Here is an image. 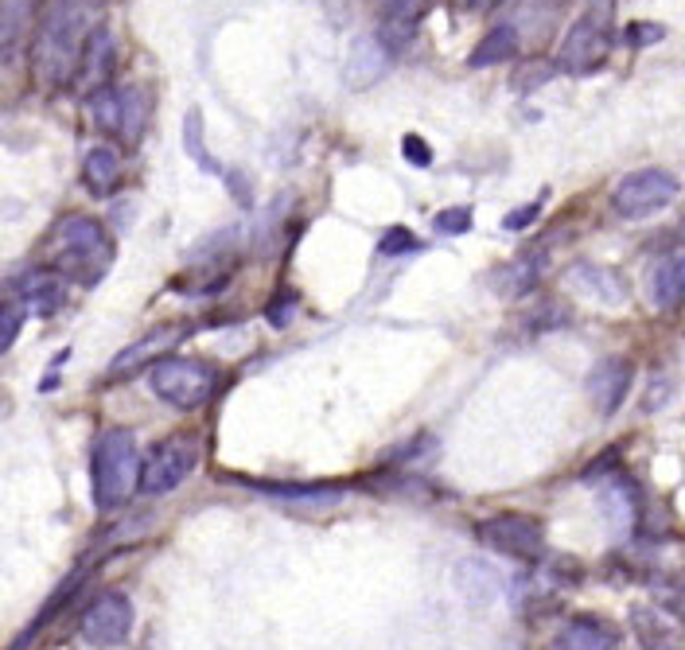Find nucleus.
Wrapping results in <instances>:
<instances>
[{
  "label": "nucleus",
  "mask_w": 685,
  "mask_h": 650,
  "mask_svg": "<svg viewBox=\"0 0 685 650\" xmlns=\"http://www.w3.org/2000/svg\"><path fill=\"white\" fill-rule=\"evenodd\" d=\"M98 12H102V0H51L43 8L36 47H32L36 78H43L47 86L74 78L86 39L98 32Z\"/></svg>",
  "instance_id": "1"
},
{
  "label": "nucleus",
  "mask_w": 685,
  "mask_h": 650,
  "mask_svg": "<svg viewBox=\"0 0 685 650\" xmlns=\"http://www.w3.org/2000/svg\"><path fill=\"white\" fill-rule=\"evenodd\" d=\"M141 452H137V436L129 429H106L94 444V503L98 510H117L129 503L133 491H141Z\"/></svg>",
  "instance_id": "2"
},
{
  "label": "nucleus",
  "mask_w": 685,
  "mask_h": 650,
  "mask_svg": "<svg viewBox=\"0 0 685 650\" xmlns=\"http://www.w3.org/2000/svg\"><path fill=\"white\" fill-rule=\"evenodd\" d=\"M55 261H59V273H67L82 285L102 281V273L113 261L106 226L90 215H71L55 230Z\"/></svg>",
  "instance_id": "3"
},
{
  "label": "nucleus",
  "mask_w": 685,
  "mask_h": 650,
  "mask_svg": "<svg viewBox=\"0 0 685 650\" xmlns=\"http://www.w3.org/2000/svg\"><path fill=\"white\" fill-rule=\"evenodd\" d=\"M152 394L176 409H199L215 398L218 390V370L203 359H160L148 374Z\"/></svg>",
  "instance_id": "4"
},
{
  "label": "nucleus",
  "mask_w": 685,
  "mask_h": 650,
  "mask_svg": "<svg viewBox=\"0 0 685 650\" xmlns=\"http://www.w3.org/2000/svg\"><path fill=\"white\" fill-rule=\"evenodd\" d=\"M678 187H682L678 176L666 172V168H639V172H631V176L619 180V187L612 191V207L619 218L639 222V218L666 211L678 199Z\"/></svg>",
  "instance_id": "5"
},
{
  "label": "nucleus",
  "mask_w": 685,
  "mask_h": 650,
  "mask_svg": "<svg viewBox=\"0 0 685 650\" xmlns=\"http://www.w3.org/2000/svg\"><path fill=\"white\" fill-rule=\"evenodd\" d=\"M195 464H199V440L187 433L168 436L148 452L145 468H141V491L145 495H172L195 471Z\"/></svg>",
  "instance_id": "6"
},
{
  "label": "nucleus",
  "mask_w": 685,
  "mask_h": 650,
  "mask_svg": "<svg viewBox=\"0 0 685 650\" xmlns=\"http://www.w3.org/2000/svg\"><path fill=\"white\" fill-rule=\"evenodd\" d=\"M479 542L491 545L495 553H506L514 561H538L545 553V534H541V522L530 514H518V510H503V514H491L475 526Z\"/></svg>",
  "instance_id": "7"
},
{
  "label": "nucleus",
  "mask_w": 685,
  "mask_h": 650,
  "mask_svg": "<svg viewBox=\"0 0 685 650\" xmlns=\"http://www.w3.org/2000/svg\"><path fill=\"white\" fill-rule=\"evenodd\" d=\"M612 51V24L608 16L584 12L577 24L565 32L561 51H557V71L565 74H592L596 67H604Z\"/></svg>",
  "instance_id": "8"
},
{
  "label": "nucleus",
  "mask_w": 685,
  "mask_h": 650,
  "mask_svg": "<svg viewBox=\"0 0 685 650\" xmlns=\"http://www.w3.org/2000/svg\"><path fill=\"white\" fill-rule=\"evenodd\" d=\"M133 631V604L125 592H102L82 615V639L94 647H121Z\"/></svg>",
  "instance_id": "9"
},
{
  "label": "nucleus",
  "mask_w": 685,
  "mask_h": 650,
  "mask_svg": "<svg viewBox=\"0 0 685 650\" xmlns=\"http://www.w3.org/2000/svg\"><path fill=\"white\" fill-rule=\"evenodd\" d=\"M631 378H635V366L627 359H600L592 370H588V401L596 405L600 417H612L615 409L627 401V390H631Z\"/></svg>",
  "instance_id": "10"
},
{
  "label": "nucleus",
  "mask_w": 685,
  "mask_h": 650,
  "mask_svg": "<svg viewBox=\"0 0 685 650\" xmlns=\"http://www.w3.org/2000/svg\"><path fill=\"white\" fill-rule=\"evenodd\" d=\"M183 335H187V324H164V327H152L145 339H137L133 347H125L117 359L109 362V378H121V374H133V370H141L145 362H156L168 359V351L180 343Z\"/></svg>",
  "instance_id": "11"
},
{
  "label": "nucleus",
  "mask_w": 685,
  "mask_h": 650,
  "mask_svg": "<svg viewBox=\"0 0 685 650\" xmlns=\"http://www.w3.org/2000/svg\"><path fill=\"white\" fill-rule=\"evenodd\" d=\"M647 292H650V304H654L658 312H670V308L682 304L685 300V246L666 250L654 265H650Z\"/></svg>",
  "instance_id": "12"
},
{
  "label": "nucleus",
  "mask_w": 685,
  "mask_h": 650,
  "mask_svg": "<svg viewBox=\"0 0 685 650\" xmlns=\"http://www.w3.org/2000/svg\"><path fill=\"white\" fill-rule=\"evenodd\" d=\"M113 63H117L113 36H109L106 28H98L94 36L86 39V47H82V59H78V67H74V86H78V90H86V94H94V90L109 86V78H113Z\"/></svg>",
  "instance_id": "13"
},
{
  "label": "nucleus",
  "mask_w": 685,
  "mask_h": 650,
  "mask_svg": "<svg viewBox=\"0 0 685 650\" xmlns=\"http://www.w3.org/2000/svg\"><path fill=\"white\" fill-rule=\"evenodd\" d=\"M569 285H573L580 296L604 304V308H619V304L627 300V285L615 277L612 269L592 265V261H577V265L569 269Z\"/></svg>",
  "instance_id": "14"
},
{
  "label": "nucleus",
  "mask_w": 685,
  "mask_h": 650,
  "mask_svg": "<svg viewBox=\"0 0 685 650\" xmlns=\"http://www.w3.org/2000/svg\"><path fill=\"white\" fill-rule=\"evenodd\" d=\"M456 588H460V596H464L468 604L487 608V604H495V600L503 596V577H499L495 565L471 557V561H460V565H456Z\"/></svg>",
  "instance_id": "15"
},
{
  "label": "nucleus",
  "mask_w": 685,
  "mask_h": 650,
  "mask_svg": "<svg viewBox=\"0 0 685 650\" xmlns=\"http://www.w3.org/2000/svg\"><path fill=\"white\" fill-rule=\"evenodd\" d=\"M16 292H20V304H24V308H32L39 316H51V312L63 308V300H67V281H63L59 269H36V273H28V277L16 285Z\"/></svg>",
  "instance_id": "16"
},
{
  "label": "nucleus",
  "mask_w": 685,
  "mask_h": 650,
  "mask_svg": "<svg viewBox=\"0 0 685 650\" xmlns=\"http://www.w3.org/2000/svg\"><path fill=\"white\" fill-rule=\"evenodd\" d=\"M386 67H390V43L382 36H362L351 47V59H347V82L351 86H370L374 78H382Z\"/></svg>",
  "instance_id": "17"
},
{
  "label": "nucleus",
  "mask_w": 685,
  "mask_h": 650,
  "mask_svg": "<svg viewBox=\"0 0 685 650\" xmlns=\"http://www.w3.org/2000/svg\"><path fill=\"white\" fill-rule=\"evenodd\" d=\"M541 277H545V253H518L510 265L495 273V289H499V296H526V292L538 289Z\"/></svg>",
  "instance_id": "18"
},
{
  "label": "nucleus",
  "mask_w": 685,
  "mask_h": 650,
  "mask_svg": "<svg viewBox=\"0 0 685 650\" xmlns=\"http://www.w3.org/2000/svg\"><path fill=\"white\" fill-rule=\"evenodd\" d=\"M600 503L608 510V522H612L615 534H627L639 518V491L631 479H604V491H600Z\"/></svg>",
  "instance_id": "19"
},
{
  "label": "nucleus",
  "mask_w": 685,
  "mask_h": 650,
  "mask_svg": "<svg viewBox=\"0 0 685 650\" xmlns=\"http://www.w3.org/2000/svg\"><path fill=\"white\" fill-rule=\"evenodd\" d=\"M612 647H615L612 627H604L600 619H588V615L569 619L561 627L557 643H553V650H612Z\"/></svg>",
  "instance_id": "20"
},
{
  "label": "nucleus",
  "mask_w": 685,
  "mask_h": 650,
  "mask_svg": "<svg viewBox=\"0 0 685 650\" xmlns=\"http://www.w3.org/2000/svg\"><path fill=\"white\" fill-rule=\"evenodd\" d=\"M82 180H86V187H90L98 199L109 195V191L121 183V156L106 145L90 148L86 160H82Z\"/></svg>",
  "instance_id": "21"
},
{
  "label": "nucleus",
  "mask_w": 685,
  "mask_h": 650,
  "mask_svg": "<svg viewBox=\"0 0 685 650\" xmlns=\"http://www.w3.org/2000/svg\"><path fill=\"white\" fill-rule=\"evenodd\" d=\"M257 487L265 495L281 499V503H296V506H331L343 499V491L331 487V483H289V487H281V483H257Z\"/></svg>",
  "instance_id": "22"
},
{
  "label": "nucleus",
  "mask_w": 685,
  "mask_h": 650,
  "mask_svg": "<svg viewBox=\"0 0 685 650\" xmlns=\"http://www.w3.org/2000/svg\"><path fill=\"white\" fill-rule=\"evenodd\" d=\"M514 55H518V32L503 24V28H491L487 36L479 39V47L468 55V63L471 67H499Z\"/></svg>",
  "instance_id": "23"
},
{
  "label": "nucleus",
  "mask_w": 685,
  "mask_h": 650,
  "mask_svg": "<svg viewBox=\"0 0 685 650\" xmlns=\"http://www.w3.org/2000/svg\"><path fill=\"white\" fill-rule=\"evenodd\" d=\"M90 117L102 133H117L121 137V125H125V106H121V90L117 86H102L90 94Z\"/></svg>",
  "instance_id": "24"
},
{
  "label": "nucleus",
  "mask_w": 685,
  "mask_h": 650,
  "mask_svg": "<svg viewBox=\"0 0 685 650\" xmlns=\"http://www.w3.org/2000/svg\"><path fill=\"white\" fill-rule=\"evenodd\" d=\"M183 148L199 168H207L211 176H222V168L211 160V152L203 145V113L199 109H187V117H183Z\"/></svg>",
  "instance_id": "25"
},
{
  "label": "nucleus",
  "mask_w": 685,
  "mask_h": 650,
  "mask_svg": "<svg viewBox=\"0 0 685 650\" xmlns=\"http://www.w3.org/2000/svg\"><path fill=\"white\" fill-rule=\"evenodd\" d=\"M121 106H125L121 137H125V141H137V137H141V129H145V121H148V98L137 90V86H125V90H121Z\"/></svg>",
  "instance_id": "26"
},
{
  "label": "nucleus",
  "mask_w": 685,
  "mask_h": 650,
  "mask_svg": "<svg viewBox=\"0 0 685 650\" xmlns=\"http://www.w3.org/2000/svg\"><path fill=\"white\" fill-rule=\"evenodd\" d=\"M20 12H24L20 0H0V63L12 59V51L20 43V24H24Z\"/></svg>",
  "instance_id": "27"
},
{
  "label": "nucleus",
  "mask_w": 685,
  "mask_h": 650,
  "mask_svg": "<svg viewBox=\"0 0 685 650\" xmlns=\"http://www.w3.org/2000/svg\"><path fill=\"white\" fill-rule=\"evenodd\" d=\"M24 316H28V308L20 304V300H8V304H0V355L20 339V327H24Z\"/></svg>",
  "instance_id": "28"
},
{
  "label": "nucleus",
  "mask_w": 685,
  "mask_h": 650,
  "mask_svg": "<svg viewBox=\"0 0 685 650\" xmlns=\"http://www.w3.org/2000/svg\"><path fill=\"white\" fill-rule=\"evenodd\" d=\"M662 39H666V28H662V24H650V20H635V24L623 28V43L635 47V51L654 47V43H662Z\"/></svg>",
  "instance_id": "29"
},
{
  "label": "nucleus",
  "mask_w": 685,
  "mask_h": 650,
  "mask_svg": "<svg viewBox=\"0 0 685 650\" xmlns=\"http://www.w3.org/2000/svg\"><path fill=\"white\" fill-rule=\"evenodd\" d=\"M436 234H468L471 226V211L468 207H452V211H440L433 218Z\"/></svg>",
  "instance_id": "30"
},
{
  "label": "nucleus",
  "mask_w": 685,
  "mask_h": 650,
  "mask_svg": "<svg viewBox=\"0 0 685 650\" xmlns=\"http://www.w3.org/2000/svg\"><path fill=\"white\" fill-rule=\"evenodd\" d=\"M401 156H405L409 164H417V168H429V164H433V148L425 145V137H417V133L401 137Z\"/></svg>",
  "instance_id": "31"
},
{
  "label": "nucleus",
  "mask_w": 685,
  "mask_h": 650,
  "mask_svg": "<svg viewBox=\"0 0 685 650\" xmlns=\"http://www.w3.org/2000/svg\"><path fill=\"white\" fill-rule=\"evenodd\" d=\"M417 242H413V234L405 230V226H390L386 234H382V242H378V250L386 253V257H394V253H405V250H413Z\"/></svg>",
  "instance_id": "32"
},
{
  "label": "nucleus",
  "mask_w": 685,
  "mask_h": 650,
  "mask_svg": "<svg viewBox=\"0 0 685 650\" xmlns=\"http://www.w3.org/2000/svg\"><path fill=\"white\" fill-rule=\"evenodd\" d=\"M538 215H541V203H530V207H522V211H510V215L503 218V230H526Z\"/></svg>",
  "instance_id": "33"
},
{
  "label": "nucleus",
  "mask_w": 685,
  "mask_h": 650,
  "mask_svg": "<svg viewBox=\"0 0 685 650\" xmlns=\"http://www.w3.org/2000/svg\"><path fill=\"white\" fill-rule=\"evenodd\" d=\"M289 316H292V296H289V292H281V296L269 304V324L285 327V324H289Z\"/></svg>",
  "instance_id": "34"
},
{
  "label": "nucleus",
  "mask_w": 685,
  "mask_h": 650,
  "mask_svg": "<svg viewBox=\"0 0 685 650\" xmlns=\"http://www.w3.org/2000/svg\"><path fill=\"white\" fill-rule=\"evenodd\" d=\"M612 8L615 0H588V12H596V16H608L612 20Z\"/></svg>",
  "instance_id": "35"
},
{
  "label": "nucleus",
  "mask_w": 685,
  "mask_h": 650,
  "mask_svg": "<svg viewBox=\"0 0 685 650\" xmlns=\"http://www.w3.org/2000/svg\"><path fill=\"white\" fill-rule=\"evenodd\" d=\"M471 8H495V4H503V0H468Z\"/></svg>",
  "instance_id": "36"
},
{
  "label": "nucleus",
  "mask_w": 685,
  "mask_h": 650,
  "mask_svg": "<svg viewBox=\"0 0 685 650\" xmlns=\"http://www.w3.org/2000/svg\"><path fill=\"white\" fill-rule=\"evenodd\" d=\"M647 650H670V647H647Z\"/></svg>",
  "instance_id": "37"
}]
</instances>
